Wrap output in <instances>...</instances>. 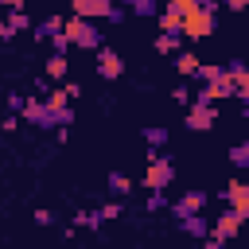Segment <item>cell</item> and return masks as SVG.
Here are the masks:
<instances>
[{
	"mask_svg": "<svg viewBox=\"0 0 249 249\" xmlns=\"http://www.w3.org/2000/svg\"><path fill=\"white\" fill-rule=\"evenodd\" d=\"M62 35L70 39V47H82V51H97L101 47V27L93 19H62Z\"/></svg>",
	"mask_w": 249,
	"mask_h": 249,
	"instance_id": "obj_1",
	"label": "cell"
},
{
	"mask_svg": "<svg viewBox=\"0 0 249 249\" xmlns=\"http://www.w3.org/2000/svg\"><path fill=\"white\" fill-rule=\"evenodd\" d=\"M171 179H175V167H171V160H167V156H160V152L152 148V152H148L144 187H152V191H163V187H171Z\"/></svg>",
	"mask_w": 249,
	"mask_h": 249,
	"instance_id": "obj_2",
	"label": "cell"
},
{
	"mask_svg": "<svg viewBox=\"0 0 249 249\" xmlns=\"http://www.w3.org/2000/svg\"><path fill=\"white\" fill-rule=\"evenodd\" d=\"M210 31H214V12H206V8H195L191 16L179 19V35H187V39H206Z\"/></svg>",
	"mask_w": 249,
	"mask_h": 249,
	"instance_id": "obj_3",
	"label": "cell"
},
{
	"mask_svg": "<svg viewBox=\"0 0 249 249\" xmlns=\"http://www.w3.org/2000/svg\"><path fill=\"white\" fill-rule=\"evenodd\" d=\"M19 113H23V121H27V124H35V128H58V121H54V109H47L39 97H27Z\"/></svg>",
	"mask_w": 249,
	"mask_h": 249,
	"instance_id": "obj_4",
	"label": "cell"
},
{
	"mask_svg": "<svg viewBox=\"0 0 249 249\" xmlns=\"http://www.w3.org/2000/svg\"><path fill=\"white\" fill-rule=\"evenodd\" d=\"M191 132H206L218 124V109L214 105H187V121H183Z\"/></svg>",
	"mask_w": 249,
	"mask_h": 249,
	"instance_id": "obj_5",
	"label": "cell"
},
{
	"mask_svg": "<svg viewBox=\"0 0 249 249\" xmlns=\"http://www.w3.org/2000/svg\"><path fill=\"white\" fill-rule=\"evenodd\" d=\"M241 222H245V218H241L237 210H222V214H218V222L210 226V233H206V237H214V241H230V237L241 230Z\"/></svg>",
	"mask_w": 249,
	"mask_h": 249,
	"instance_id": "obj_6",
	"label": "cell"
},
{
	"mask_svg": "<svg viewBox=\"0 0 249 249\" xmlns=\"http://www.w3.org/2000/svg\"><path fill=\"white\" fill-rule=\"evenodd\" d=\"M167 206H171V214H175V218L202 214V206H206V195H202V191H187L183 198H175V202H167Z\"/></svg>",
	"mask_w": 249,
	"mask_h": 249,
	"instance_id": "obj_7",
	"label": "cell"
},
{
	"mask_svg": "<svg viewBox=\"0 0 249 249\" xmlns=\"http://www.w3.org/2000/svg\"><path fill=\"white\" fill-rule=\"evenodd\" d=\"M70 4H74V16L78 19H93V23L105 19L109 8H113V0H70Z\"/></svg>",
	"mask_w": 249,
	"mask_h": 249,
	"instance_id": "obj_8",
	"label": "cell"
},
{
	"mask_svg": "<svg viewBox=\"0 0 249 249\" xmlns=\"http://www.w3.org/2000/svg\"><path fill=\"white\" fill-rule=\"evenodd\" d=\"M97 74H101V78H121V74H124L121 54L109 51V47H97Z\"/></svg>",
	"mask_w": 249,
	"mask_h": 249,
	"instance_id": "obj_9",
	"label": "cell"
},
{
	"mask_svg": "<svg viewBox=\"0 0 249 249\" xmlns=\"http://www.w3.org/2000/svg\"><path fill=\"white\" fill-rule=\"evenodd\" d=\"M226 202H230V210H237L241 218H249V183L233 179V183L226 187Z\"/></svg>",
	"mask_w": 249,
	"mask_h": 249,
	"instance_id": "obj_10",
	"label": "cell"
},
{
	"mask_svg": "<svg viewBox=\"0 0 249 249\" xmlns=\"http://www.w3.org/2000/svg\"><path fill=\"white\" fill-rule=\"evenodd\" d=\"M179 230H183L187 237H206V233H210V218H202V214H187V218H179Z\"/></svg>",
	"mask_w": 249,
	"mask_h": 249,
	"instance_id": "obj_11",
	"label": "cell"
},
{
	"mask_svg": "<svg viewBox=\"0 0 249 249\" xmlns=\"http://www.w3.org/2000/svg\"><path fill=\"white\" fill-rule=\"evenodd\" d=\"M62 31V16H47L39 27H31V39H51V35H58Z\"/></svg>",
	"mask_w": 249,
	"mask_h": 249,
	"instance_id": "obj_12",
	"label": "cell"
},
{
	"mask_svg": "<svg viewBox=\"0 0 249 249\" xmlns=\"http://www.w3.org/2000/svg\"><path fill=\"white\" fill-rule=\"evenodd\" d=\"M222 74H226V66H214V62H198V70H195L191 78H198L202 86H214V82H218Z\"/></svg>",
	"mask_w": 249,
	"mask_h": 249,
	"instance_id": "obj_13",
	"label": "cell"
},
{
	"mask_svg": "<svg viewBox=\"0 0 249 249\" xmlns=\"http://www.w3.org/2000/svg\"><path fill=\"white\" fill-rule=\"evenodd\" d=\"M66 70H70L66 54H51V58H47V82H58V78H66Z\"/></svg>",
	"mask_w": 249,
	"mask_h": 249,
	"instance_id": "obj_14",
	"label": "cell"
},
{
	"mask_svg": "<svg viewBox=\"0 0 249 249\" xmlns=\"http://www.w3.org/2000/svg\"><path fill=\"white\" fill-rule=\"evenodd\" d=\"M105 183H109V195H117V198H121V195L128 198V191H132L128 175H121V171H109V179H105Z\"/></svg>",
	"mask_w": 249,
	"mask_h": 249,
	"instance_id": "obj_15",
	"label": "cell"
},
{
	"mask_svg": "<svg viewBox=\"0 0 249 249\" xmlns=\"http://www.w3.org/2000/svg\"><path fill=\"white\" fill-rule=\"evenodd\" d=\"M175 70H179L183 78H191V74L198 70V54H191V51H179V58H175Z\"/></svg>",
	"mask_w": 249,
	"mask_h": 249,
	"instance_id": "obj_16",
	"label": "cell"
},
{
	"mask_svg": "<svg viewBox=\"0 0 249 249\" xmlns=\"http://www.w3.org/2000/svg\"><path fill=\"white\" fill-rule=\"evenodd\" d=\"M179 43H183V35H156V51L160 54H175Z\"/></svg>",
	"mask_w": 249,
	"mask_h": 249,
	"instance_id": "obj_17",
	"label": "cell"
},
{
	"mask_svg": "<svg viewBox=\"0 0 249 249\" xmlns=\"http://www.w3.org/2000/svg\"><path fill=\"white\" fill-rule=\"evenodd\" d=\"M144 140H148V148H163V144H167V128L148 124V128H144Z\"/></svg>",
	"mask_w": 249,
	"mask_h": 249,
	"instance_id": "obj_18",
	"label": "cell"
},
{
	"mask_svg": "<svg viewBox=\"0 0 249 249\" xmlns=\"http://www.w3.org/2000/svg\"><path fill=\"white\" fill-rule=\"evenodd\" d=\"M230 163H233V167H249V144H245V140L230 148Z\"/></svg>",
	"mask_w": 249,
	"mask_h": 249,
	"instance_id": "obj_19",
	"label": "cell"
},
{
	"mask_svg": "<svg viewBox=\"0 0 249 249\" xmlns=\"http://www.w3.org/2000/svg\"><path fill=\"white\" fill-rule=\"evenodd\" d=\"M78 226H93V230H97V226H101V214H97V210H78V214H74V230H78Z\"/></svg>",
	"mask_w": 249,
	"mask_h": 249,
	"instance_id": "obj_20",
	"label": "cell"
},
{
	"mask_svg": "<svg viewBox=\"0 0 249 249\" xmlns=\"http://www.w3.org/2000/svg\"><path fill=\"white\" fill-rule=\"evenodd\" d=\"M160 31H163V35H179V16L160 12Z\"/></svg>",
	"mask_w": 249,
	"mask_h": 249,
	"instance_id": "obj_21",
	"label": "cell"
},
{
	"mask_svg": "<svg viewBox=\"0 0 249 249\" xmlns=\"http://www.w3.org/2000/svg\"><path fill=\"white\" fill-rule=\"evenodd\" d=\"M132 12H136V16H144V19H152V16H160V4H156V0H136V4H132Z\"/></svg>",
	"mask_w": 249,
	"mask_h": 249,
	"instance_id": "obj_22",
	"label": "cell"
},
{
	"mask_svg": "<svg viewBox=\"0 0 249 249\" xmlns=\"http://www.w3.org/2000/svg\"><path fill=\"white\" fill-rule=\"evenodd\" d=\"M167 12L183 19V16H191V12H195V0H167Z\"/></svg>",
	"mask_w": 249,
	"mask_h": 249,
	"instance_id": "obj_23",
	"label": "cell"
},
{
	"mask_svg": "<svg viewBox=\"0 0 249 249\" xmlns=\"http://www.w3.org/2000/svg\"><path fill=\"white\" fill-rule=\"evenodd\" d=\"M4 23H8V31H27V27H31V19H27L23 12H12Z\"/></svg>",
	"mask_w": 249,
	"mask_h": 249,
	"instance_id": "obj_24",
	"label": "cell"
},
{
	"mask_svg": "<svg viewBox=\"0 0 249 249\" xmlns=\"http://www.w3.org/2000/svg\"><path fill=\"white\" fill-rule=\"evenodd\" d=\"M43 105H47V109H54V113H58V109H66V105H70V97H66V93H62V89H54V93H47V101H43Z\"/></svg>",
	"mask_w": 249,
	"mask_h": 249,
	"instance_id": "obj_25",
	"label": "cell"
},
{
	"mask_svg": "<svg viewBox=\"0 0 249 249\" xmlns=\"http://www.w3.org/2000/svg\"><path fill=\"white\" fill-rule=\"evenodd\" d=\"M163 206H167V195H163V191H152V195H148V202H144V210H148V214H156V210H163Z\"/></svg>",
	"mask_w": 249,
	"mask_h": 249,
	"instance_id": "obj_26",
	"label": "cell"
},
{
	"mask_svg": "<svg viewBox=\"0 0 249 249\" xmlns=\"http://www.w3.org/2000/svg\"><path fill=\"white\" fill-rule=\"evenodd\" d=\"M51 47H54V54H66V51H70V39L58 31V35H51Z\"/></svg>",
	"mask_w": 249,
	"mask_h": 249,
	"instance_id": "obj_27",
	"label": "cell"
},
{
	"mask_svg": "<svg viewBox=\"0 0 249 249\" xmlns=\"http://www.w3.org/2000/svg\"><path fill=\"white\" fill-rule=\"evenodd\" d=\"M97 214H101V222L105 218H117L121 214V202H105V206H97Z\"/></svg>",
	"mask_w": 249,
	"mask_h": 249,
	"instance_id": "obj_28",
	"label": "cell"
},
{
	"mask_svg": "<svg viewBox=\"0 0 249 249\" xmlns=\"http://www.w3.org/2000/svg\"><path fill=\"white\" fill-rule=\"evenodd\" d=\"M171 97H175L179 105H191V89H187V86H179V89H171Z\"/></svg>",
	"mask_w": 249,
	"mask_h": 249,
	"instance_id": "obj_29",
	"label": "cell"
},
{
	"mask_svg": "<svg viewBox=\"0 0 249 249\" xmlns=\"http://www.w3.org/2000/svg\"><path fill=\"white\" fill-rule=\"evenodd\" d=\"M31 218H35V226H51V222H54V214H51V210H35Z\"/></svg>",
	"mask_w": 249,
	"mask_h": 249,
	"instance_id": "obj_30",
	"label": "cell"
},
{
	"mask_svg": "<svg viewBox=\"0 0 249 249\" xmlns=\"http://www.w3.org/2000/svg\"><path fill=\"white\" fill-rule=\"evenodd\" d=\"M105 19H109V23H121V19H124V8H121V4H113V8H109V16H105Z\"/></svg>",
	"mask_w": 249,
	"mask_h": 249,
	"instance_id": "obj_31",
	"label": "cell"
},
{
	"mask_svg": "<svg viewBox=\"0 0 249 249\" xmlns=\"http://www.w3.org/2000/svg\"><path fill=\"white\" fill-rule=\"evenodd\" d=\"M8 109L19 113V109H23V97H19V93H8Z\"/></svg>",
	"mask_w": 249,
	"mask_h": 249,
	"instance_id": "obj_32",
	"label": "cell"
},
{
	"mask_svg": "<svg viewBox=\"0 0 249 249\" xmlns=\"http://www.w3.org/2000/svg\"><path fill=\"white\" fill-rule=\"evenodd\" d=\"M62 93H66V97H78V93H82V86H78V82H66V86H62Z\"/></svg>",
	"mask_w": 249,
	"mask_h": 249,
	"instance_id": "obj_33",
	"label": "cell"
},
{
	"mask_svg": "<svg viewBox=\"0 0 249 249\" xmlns=\"http://www.w3.org/2000/svg\"><path fill=\"white\" fill-rule=\"evenodd\" d=\"M0 128H4V132H16V128H19V121H16V113H12V117H4V124H0Z\"/></svg>",
	"mask_w": 249,
	"mask_h": 249,
	"instance_id": "obj_34",
	"label": "cell"
},
{
	"mask_svg": "<svg viewBox=\"0 0 249 249\" xmlns=\"http://www.w3.org/2000/svg\"><path fill=\"white\" fill-rule=\"evenodd\" d=\"M0 8H8V12H19V8H23V0H0Z\"/></svg>",
	"mask_w": 249,
	"mask_h": 249,
	"instance_id": "obj_35",
	"label": "cell"
},
{
	"mask_svg": "<svg viewBox=\"0 0 249 249\" xmlns=\"http://www.w3.org/2000/svg\"><path fill=\"white\" fill-rule=\"evenodd\" d=\"M222 4H226V8H233V12H241V8L249 4V0H222Z\"/></svg>",
	"mask_w": 249,
	"mask_h": 249,
	"instance_id": "obj_36",
	"label": "cell"
},
{
	"mask_svg": "<svg viewBox=\"0 0 249 249\" xmlns=\"http://www.w3.org/2000/svg\"><path fill=\"white\" fill-rule=\"evenodd\" d=\"M8 39H12V31H8V23L0 19V43H8Z\"/></svg>",
	"mask_w": 249,
	"mask_h": 249,
	"instance_id": "obj_37",
	"label": "cell"
},
{
	"mask_svg": "<svg viewBox=\"0 0 249 249\" xmlns=\"http://www.w3.org/2000/svg\"><path fill=\"white\" fill-rule=\"evenodd\" d=\"M202 249H226V241H214V237H210V241H206Z\"/></svg>",
	"mask_w": 249,
	"mask_h": 249,
	"instance_id": "obj_38",
	"label": "cell"
},
{
	"mask_svg": "<svg viewBox=\"0 0 249 249\" xmlns=\"http://www.w3.org/2000/svg\"><path fill=\"white\" fill-rule=\"evenodd\" d=\"M124 4H128V8H132V4H136V0H124Z\"/></svg>",
	"mask_w": 249,
	"mask_h": 249,
	"instance_id": "obj_39",
	"label": "cell"
},
{
	"mask_svg": "<svg viewBox=\"0 0 249 249\" xmlns=\"http://www.w3.org/2000/svg\"><path fill=\"white\" fill-rule=\"evenodd\" d=\"M66 249H74V245H66Z\"/></svg>",
	"mask_w": 249,
	"mask_h": 249,
	"instance_id": "obj_40",
	"label": "cell"
}]
</instances>
